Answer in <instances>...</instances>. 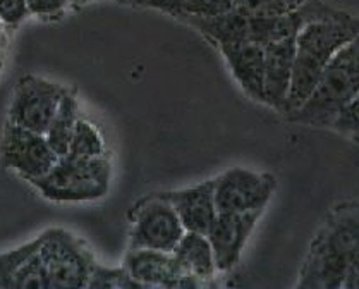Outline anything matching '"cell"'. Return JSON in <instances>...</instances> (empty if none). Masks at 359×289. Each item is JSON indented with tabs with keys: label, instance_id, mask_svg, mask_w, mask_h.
I'll use <instances>...</instances> for the list:
<instances>
[{
	"label": "cell",
	"instance_id": "cell-5",
	"mask_svg": "<svg viewBox=\"0 0 359 289\" xmlns=\"http://www.w3.org/2000/svg\"><path fill=\"white\" fill-rule=\"evenodd\" d=\"M110 177L112 163L107 155L97 159H78L66 154L59 157L50 173L29 184L50 201H93L109 193Z\"/></svg>",
	"mask_w": 359,
	"mask_h": 289
},
{
	"label": "cell",
	"instance_id": "cell-17",
	"mask_svg": "<svg viewBox=\"0 0 359 289\" xmlns=\"http://www.w3.org/2000/svg\"><path fill=\"white\" fill-rule=\"evenodd\" d=\"M232 2L234 0H136L133 6L160 11L184 22L191 18L220 16L232 9Z\"/></svg>",
	"mask_w": 359,
	"mask_h": 289
},
{
	"label": "cell",
	"instance_id": "cell-26",
	"mask_svg": "<svg viewBox=\"0 0 359 289\" xmlns=\"http://www.w3.org/2000/svg\"><path fill=\"white\" fill-rule=\"evenodd\" d=\"M342 289H359V260L347 272Z\"/></svg>",
	"mask_w": 359,
	"mask_h": 289
},
{
	"label": "cell",
	"instance_id": "cell-6",
	"mask_svg": "<svg viewBox=\"0 0 359 289\" xmlns=\"http://www.w3.org/2000/svg\"><path fill=\"white\" fill-rule=\"evenodd\" d=\"M38 257L47 276L48 289L86 288L97 265L90 246L62 227H52L40 234Z\"/></svg>",
	"mask_w": 359,
	"mask_h": 289
},
{
	"label": "cell",
	"instance_id": "cell-16",
	"mask_svg": "<svg viewBox=\"0 0 359 289\" xmlns=\"http://www.w3.org/2000/svg\"><path fill=\"white\" fill-rule=\"evenodd\" d=\"M172 255L189 276L196 277L205 286H208V281L215 279V276L219 274L213 248L206 234L186 231L177 246L172 250Z\"/></svg>",
	"mask_w": 359,
	"mask_h": 289
},
{
	"label": "cell",
	"instance_id": "cell-10",
	"mask_svg": "<svg viewBox=\"0 0 359 289\" xmlns=\"http://www.w3.org/2000/svg\"><path fill=\"white\" fill-rule=\"evenodd\" d=\"M66 90V86L38 76H21L13 91L7 121L45 135Z\"/></svg>",
	"mask_w": 359,
	"mask_h": 289
},
{
	"label": "cell",
	"instance_id": "cell-1",
	"mask_svg": "<svg viewBox=\"0 0 359 289\" xmlns=\"http://www.w3.org/2000/svg\"><path fill=\"white\" fill-rule=\"evenodd\" d=\"M359 260V203L344 201L328 212L299 271V289H342Z\"/></svg>",
	"mask_w": 359,
	"mask_h": 289
},
{
	"label": "cell",
	"instance_id": "cell-22",
	"mask_svg": "<svg viewBox=\"0 0 359 289\" xmlns=\"http://www.w3.org/2000/svg\"><path fill=\"white\" fill-rule=\"evenodd\" d=\"M330 128L344 138L359 142V93L339 110Z\"/></svg>",
	"mask_w": 359,
	"mask_h": 289
},
{
	"label": "cell",
	"instance_id": "cell-31",
	"mask_svg": "<svg viewBox=\"0 0 359 289\" xmlns=\"http://www.w3.org/2000/svg\"><path fill=\"white\" fill-rule=\"evenodd\" d=\"M88 2H95V0H85V4H88Z\"/></svg>",
	"mask_w": 359,
	"mask_h": 289
},
{
	"label": "cell",
	"instance_id": "cell-21",
	"mask_svg": "<svg viewBox=\"0 0 359 289\" xmlns=\"http://www.w3.org/2000/svg\"><path fill=\"white\" fill-rule=\"evenodd\" d=\"M88 289H143L140 284L136 283L131 277V274L128 272V269L122 265V267L110 269L103 267L97 262V265L93 267L90 279L86 284Z\"/></svg>",
	"mask_w": 359,
	"mask_h": 289
},
{
	"label": "cell",
	"instance_id": "cell-12",
	"mask_svg": "<svg viewBox=\"0 0 359 289\" xmlns=\"http://www.w3.org/2000/svg\"><path fill=\"white\" fill-rule=\"evenodd\" d=\"M259 217H262L259 212H248V214L219 212L217 214L210 229L206 231V238L213 248L217 271L229 272L239 264L248 239L257 227Z\"/></svg>",
	"mask_w": 359,
	"mask_h": 289
},
{
	"label": "cell",
	"instance_id": "cell-2",
	"mask_svg": "<svg viewBox=\"0 0 359 289\" xmlns=\"http://www.w3.org/2000/svg\"><path fill=\"white\" fill-rule=\"evenodd\" d=\"M359 35V19L339 9L334 16L308 22L296 36L292 81L284 116L296 112L315 90L327 64L347 41Z\"/></svg>",
	"mask_w": 359,
	"mask_h": 289
},
{
	"label": "cell",
	"instance_id": "cell-19",
	"mask_svg": "<svg viewBox=\"0 0 359 289\" xmlns=\"http://www.w3.org/2000/svg\"><path fill=\"white\" fill-rule=\"evenodd\" d=\"M67 155L78 159H97L105 157L107 147L100 129L90 121L79 117L72 133L71 143H69Z\"/></svg>",
	"mask_w": 359,
	"mask_h": 289
},
{
	"label": "cell",
	"instance_id": "cell-23",
	"mask_svg": "<svg viewBox=\"0 0 359 289\" xmlns=\"http://www.w3.org/2000/svg\"><path fill=\"white\" fill-rule=\"evenodd\" d=\"M34 239L11 252L0 253V289H13V279L22 262L33 252Z\"/></svg>",
	"mask_w": 359,
	"mask_h": 289
},
{
	"label": "cell",
	"instance_id": "cell-25",
	"mask_svg": "<svg viewBox=\"0 0 359 289\" xmlns=\"http://www.w3.org/2000/svg\"><path fill=\"white\" fill-rule=\"evenodd\" d=\"M29 16L40 19H53L66 13L69 0H26Z\"/></svg>",
	"mask_w": 359,
	"mask_h": 289
},
{
	"label": "cell",
	"instance_id": "cell-30",
	"mask_svg": "<svg viewBox=\"0 0 359 289\" xmlns=\"http://www.w3.org/2000/svg\"><path fill=\"white\" fill-rule=\"evenodd\" d=\"M0 36H4V25L0 22Z\"/></svg>",
	"mask_w": 359,
	"mask_h": 289
},
{
	"label": "cell",
	"instance_id": "cell-3",
	"mask_svg": "<svg viewBox=\"0 0 359 289\" xmlns=\"http://www.w3.org/2000/svg\"><path fill=\"white\" fill-rule=\"evenodd\" d=\"M337 11L323 0H309L299 11L280 18H250L231 9L220 16L191 18L184 22L198 29L212 45L227 41H251L265 47L275 41L296 38L301 28L308 22L334 16Z\"/></svg>",
	"mask_w": 359,
	"mask_h": 289
},
{
	"label": "cell",
	"instance_id": "cell-27",
	"mask_svg": "<svg viewBox=\"0 0 359 289\" xmlns=\"http://www.w3.org/2000/svg\"><path fill=\"white\" fill-rule=\"evenodd\" d=\"M4 52H6V36H0V71L4 66Z\"/></svg>",
	"mask_w": 359,
	"mask_h": 289
},
{
	"label": "cell",
	"instance_id": "cell-29",
	"mask_svg": "<svg viewBox=\"0 0 359 289\" xmlns=\"http://www.w3.org/2000/svg\"><path fill=\"white\" fill-rule=\"evenodd\" d=\"M71 4H85V0H69Z\"/></svg>",
	"mask_w": 359,
	"mask_h": 289
},
{
	"label": "cell",
	"instance_id": "cell-24",
	"mask_svg": "<svg viewBox=\"0 0 359 289\" xmlns=\"http://www.w3.org/2000/svg\"><path fill=\"white\" fill-rule=\"evenodd\" d=\"M28 16L26 0H0V22L7 28H16Z\"/></svg>",
	"mask_w": 359,
	"mask_h": 289
},
{
	"label": "cell",
	"instance_id": "cell-18",
	"mask_svg": "<svg viewBox=\"0 0 359 289\" xmlns=\"http://www.w3.org/2000/svg\"><path fill=\"white\" fill-rule=\"evenodd\" d=\"M79 121V104L78 97L71 88L66 90L62 100H60L59 107H57L55 116H53L50 126H48L45 138L52 150L55 152L59 157L67 154L69 143H71L72 133H74L76 123Z\"/></svg>",
	"mask_w": 359,
	"mask_h": 289
},
{
	"label": "cell",
	"instance_id": "cell-14",
	"mask_svg": "<svg viewBox=\"0 0 359 289\" xmlns=\"http://www.w3.org/2000/svg\"><path fill=\"white\" fill-rule=\"evenodd\" d=\"M213 186H215L213 180H208L193 186V188L162 193L174 207L175 214L179 215L186 231L206 234V231L210 229L213 219L219 214Z\"/></svg>",
	"mask_w": 359,
	"mask_h": 289
},
{
	"label": "cell",
	"instance_id": "cell-28",
	"mask_svg": "<svg viewBox=\"0 0 359 289\" xmlns=\"http://www.w3.org/2000/svg\"><path fill=\"white\" fill-rule=\"evenodd\" d=\"M117 2H121V4H128V6H133V4H135L136 0H117Z\"/></svg>",
	"mask_w": 359,
	"mask_h": 289
},
{
	"label": "cell",
	"instance_id": "cell-11",
	"mask_svg": "<svg viewBox=\"0 0 359 289\" xmlns=\"http://www.w3.org/2000/svg\"><path fill=\"white\" fill-rule=\"evenodd\" d=\"M124 265L133 279L143 289H191L205 288L201 281L189 276L179 265L172 252L128 250Z\"/></svg>",
	"mask_w": 359,
	"mask_h": 289
},
{
	"label": "cell",
	"instance_id": "cell-7",
	"mask_svg": "<svg viewBox=\"0 0 359 289\" xmlns=\"http://www.w3.org/2000/svg\"><path fill=\"white\" fill-rule=\"evenodd\" d=\"M128 219V250H156L170 253L186 233L174 207L162 193L141 199L129 210Z\"/></svg>",
	"mask_w": 359,
	"mask_h": 289
},
{
	"label": "cell",
	"instance_id": "cell-8",
	"mask_svg": "<svg viewBox=\"0 0 359 289\" xmlns=\"http://www.w3.org/2000/svg\"><path fill=\"white\" fill-rule=\"evenodd\" d=\"M217 212L229 214H263L277 189V177L270 173L232 167L213 177Z\"/></svg>",
	"mask_w": 359,
	"mask_h": 289
},
{
	"label": "cell",
	"instance_id": "cell-15",
	"mask_svg": "<svg viewBox=\"0 0 359 289\" xmlns=\"http://www.w3.org/2000/svg\"><path fill=\"white\" fill-rule=\"evenodd\" d=\"M296 38L265 45V105L284 114L292 81Z\"/></svg>",
	"mask_w": 359,
	"mask_h": 289
},
{
	"label": "cell",
	"instance_id": "cell-20",
	"mask_svg": "<svg viewBox=\"0 0 359 289\" xmlns=\"http://www.w3.org/2000/svg\"><path fill=\"white\" fill-rule=\"evenodd\" d=\"M309 0H234L232 11L250 18H280L296 13Z\"/></svg>",
	"mask_w": 359,
	"mask_h": 289
},
{
	"label": "cell",
	"instance_id": "cell-9",
	"mask_svg": "<svg viewBox=\"0 0 359 289\" xmlns=\"http://www.w3.org/2000/svg\"><path fill=\"white\" fill-rule=\"evenodd\" d=\"M57 161L59 155L52 150L45 135L7 121L0 140V162L4 169L32 182L50 173Z\"/></svg>",
	"mask_w": 359,
	"mask_h": 289
},
{
	"label": "cell",
	"instance_id": "cell-4",
	"mask_svg": "<svg viewBox=\"0 0 359 289\" xmlns=\"http://www.w3.org/2000/svg\"><path fill=\"white\" fill-rule=\"evenodd\" d=\"M359 93V35L347 41L327 64L315 90L289 121L304 126L330 128L339 110Z\"/></svg>",
	"mask_w": 359,
	"mask_h": 289
},
{
	"label": "cell",
	"instance_id": "cell-13",
	"mask_svg": "<svg viewBox=\"0 0 359 289\" xmlns=\"http://www.w3.org/2000/svg\"><path fill=\"white\" fill-rule=\"evenodd\" d=\"M215 47L244 93L265 104V47L251 41H227Z\"/></svg>",
	"mask_w": 359,
	"mask_h": 289
}]
</instances>
